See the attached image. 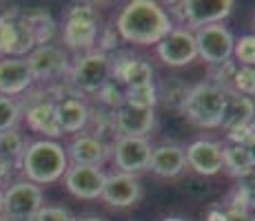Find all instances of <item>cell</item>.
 <instances>
[{
    "mask_svg": "<svg viewBox=\"0 0 255 221\" xmlns=\"http://www.w3.org/2000/svg\"><path fill=\"white\" fill-rule=\"evenodd\" d=\"M16 16L18 9H11V11L0 16V60L2 58H13V53H16Z\"/></svg>",
    "mask_w": 255,
    "mask_h": 221,
    "instance_id": "484cf974",
    "label": "cell"
},
{
    "mask_svg": "<svg viewBox=\"0 0 255 221\" xmlns=\"http://www.w3.org/2000/svg\"><path fill=\"white\" fill-rule=\"evenodd\" d=\"M98 51L107 53L109 56V51H114V49H118V44H120V36H118L116 31V24L109 22V24H102L100 29V36H98Z\"/></svg>",
    "mask_w": 255,
    "mask_h": 221,
    "instance_id": "836d02e7",
    "label": "cell"
},
{
    "mask_svg": "<svg viewBox=\"0 0 255 221\" xmlns=\"http://www.w3.org/2000/svg\"><path fill=\"white\" fill-rule=\"evenodd\" d=\"M65 186L67 190L78 199L85 201H93L102 197V190H105V181H107V173L98 166H78V164H69L65 173Z\"/></svg>",
    "mask_w": 255,
    "mask_h": 221,
    "instance_id": "4fadbf2b",
    "label": "cell"
},
{
    "mask_svg": "<svg viewBox=\"0 0 255 221\" xmlns=\"http://www.w3.org/2000/svg\"><path fill=\"white\" fill-rule=\"evenodd\" d=\"M111 77L118 86L133 88V86H144V84H155V71L144 58H138L133 53L120 51L118 56L111 58Z\"/></svg>",
    "mask_w": 255,
    "mask_h": 221,
    "instance_id": "7c38bea8",
    "label": "cell"
},
{
    "mask_svg": "<svg viewBox=\"0 0 255 221\" xmlns=\"http://www.w3.org/2000/svg\"><path fill=\"white\" fill-rule=\"evenodd\" d=\"M247 148H249V153H251V159H253V166H255V133H253V137L247 142Z\"/></svg>",
    "mask_w": 255,
    "mask_h": 221,
    "instance_id": "ab89813d",
    "label": "cell"
},
{
    "mask_svg": "<svg viewBox=\"0 0 255 221\" xmlns=\"http://www.w3.org/2000/svg\"><path fill=\"white\" fill-rule=\"evenodd\" d=\"M255 122V102L235 91H224V111L220 129L224 133L240 131Z\"/></svg>",
    "mask_w": 255,
    "mask_h": 221,
    "instance_id": "ffe728a7",
    "label": "cell"
},
{
    "mask_svg": "<svg viewBox=\"0 0 255 221\" xmlns=\"http://www.w3.org/2000/svg\"><path fill=\"white\" fill-rule=\"evenodd\" d=\"M222 159H224V170H227L233 179H238V177L251 173V170L255 168L247 144L224 142V144H222Z\"/></svg>",
    "mask_w": 255,
    "mask_h": 221,
    "instance_id": "603a6c76",
    "label": "cell"
},
{
    "mask_svg": "<svg viewBox=\"0 0 255 221\" xmlns=\"http://www.w3.org/2000/svg\"><path fill=\"white\" fill-rule=\"evenodd\" d=\"M45 206L42 188L27 179H18L4 188V219L9 221H31L38 210Z\"/></svg>",
    "mask_w": 255,
    "mask_h": 221,
    "instance_id": "52a82bcc",
    "label": "cell"
},
{
    "mask_svg": "<svg viewBox=\"0 0 255 221\" xmlns=\"http://www.w3.org/2000/svg\"><path fill=\"white\" fill-rule=\"evenodd\" d=\"M247 215H249V219H251V221H255V201L247 208Z\"/></svg>",
    "mask_w": 255,
    "mask_h": 221,
    "instance_id": "b9f144b4",
    "label": "cell"
},
{
    "mask_svg": "<svg viewBox=\"0 0 255 221\" xmlns=\"http://www.w3.org/2000/svg\"><path fill=\"white\" fill-rule=\"evenodd\" d=\"M65 150H67V157H69V164L98 166V168H102L111 155L109 146H105L100 140H96L89 133H78Z\"/></svg>",
    "mask_w": 255,
    "mask_h": 221,
    "instance_id": "ac0fdd59",
    "label": "cell"
},
{
    "mask_svg": "<svg viewBox=\"0 0 255 221\" xmlns=\"http://www.w3.org/2000/svg\"><path fill=\"white\" fill-rule=\"evenodd\" d=\"M120 40L140 47L160 44L175 29L166 9L153 0H133L120 9L114 20Z\"/></svg>",
    "mask_w": 255,
    "mask_h": 221,
    "instance_id": "6da1fadb",
    "label": "cell"
},
{
    "mask_svg": "<svg viewBox=\"0 0 255 221\" xmlns=\"http://www.w3.org/2000/svg\"><path fill=\"white\" fill-rule=\"evenodd\" d=\"M31 86L33 77L24 58H2L0 60V95L16 100Z\"/></svg>",
    "mask_w": 255,
    "mask_h": 221,
    "instance_id": "e0dca14e",
    "label": "cell"
},
{
    "mask_svg": "<svg viewBox=\"0 0 255 221\" xmlns=\"http://www.w3.org/2000/svg\"><path fill=\"white\" fill-rule=\"evenodd\" d=\"M229 91H235L244 97H251L255 95V69L251 67H238L233 73V80H231V88Z\"/></svg>",
    "mask_w": 255,
    "mask_h": 221,
    "instance_id": "4dcf8cb0",
    "label": "cell"
},
{
    "mask_svg": "<svg viewBox=\"0 0 255 221\" xmlns=\"http://www.w3.org/2000/svg\"><path fill=\"white\" fill-rule=\"evenodd\" d=\"M24 120H27L29 131L42 135V140H53L62 135L60 124H58V115H56V102L51 97H40V100L31 102L27 106V111H22Z\"/></svg>",
    "mask_w": 255,
    "mask_h": 221,
    "instance_id": "2e32d148",
    "label": "cell"
},
{
    "mask_svg": "<svg viewBox=\"0 0 255 221\" xmlns=\"http://www.w3.org/2000/svg\"><path fill=\"white\" fill-rule=\"evenodd\" d=\"M224 208V206H222ZM227 210V208H224ZM224 221H251L247 215V210H227V219Z\"/></svg>",
    "mask_w": 255,
    "mask_h": 221,
    "instance_id": "f35d334b",
    "label": "cell"
},
{
    "mask_svg": "<svg viewBox=\"0 0 255 221\" xmlns=\"http://www.w3.org/2000/svg\"><path fill=\"white\" fill-rule=\"evenodd\" d=\"M186 168V155L184 148L178 144H160L151 148V159H149V170L158 177L171 179L178 177Z\"/></svg>",
    "mask_w": 255,
    "mask_h": 221,
    "instance_id": "7402d4cb",
    "label": "cell"
},
{
    "mask_svg": "<svg viewBox=\"0 0 255 221\" xmlns=\"http://www.w3.org/2000/svg\"><path fill=\"white\" fill-rule=\"evenodd\" d=\"M13 168H16V166H13V164H9V161H4L2 157H0V188L9 184V179H11Z\"/></svg>",
    "mask_w": 255,
    "mask_h": 221,
    "instance_id": "8d00e7d4",
    "label": "cell"
},
{
    "mask_svg": "<svg viewBox=\"0 0 255 221\" xmlns=\"http://www.w3.org/2000/svg\"><path fill=\"white\" fill-rule=\"evenodd\" d=\"M195 47H198V58H202L209 67L222 65L227 60H233V44L235 36L227 24H209L193 31Z\"/></svg>",
    "mask_w": 255,
    "mask_h": 221,
    "instance_id": "ba28073f",
    "label": "cell"
},
{
    "mask_svg": "<svg viewBox=\"0 0 255 221\" xmlns=\"http://www.w3.org/2000/svg\"><path fill=\"white\" fill-rule=\"evenodd\" d=\"M24 60L29 65L33 82H58L62 75H69L71 60L65 49L56 44L36 47Z\"/></svg>",
    "mask_w": 255,
    "mask_h": 221,
    "instance_id": "9c48e42d",
    "label": "cell"
},
{
    "mask_svg": "<svg viewBox=\"0 0 255 221\" xmlns=\"http://www.w3.org/2000/svg\"><path fill=\"white\" fill-rule=\"evenodd\" d=\"M56 115H58V124H60L62 135L65 133H76L78 135V133H82L89 126L91 109L82 100V95H69L56 102Z\"/></svg>",
    "mask_w": 255,
    "mask_h": 221,
    "instance_id": "44dd1931",
    "label": "cell"
},
{
    "mask_svg": "<svg viewBox=\"0 0 255 221\" xmlns=\"http://www.w3.org/2000/svg\"><path fill=\"white\" fill-rule=\"evenodd\" d=\"M189 84L182 77H164L162 82H155V91H158V104L162 102L166 109H178L182 111L186 93H189Z\"/></svg>",
    "mask_w": 255,
    "mask_h": 221,
    "instance_id": "d4e9b609",
    "label": "cell"
},
{
    "mask_svg": "<svg viewBox=\"0 0 255 221\" xmlns=\"http://www.w3.org/2000/svg\"><path fill=\"white\" fill-rule=\"evenodd\" d=\"M118 135L125 137H146L155 126V111L153 109H138V106L122 104L114 113Z\"/></svg>",
    "mask_w": 255,
    "mask_h": 221,
    "instance_id": "d6986e66",
    "label": "cell"
},
{
    "mask_svg": "<svg viewBox=\"0 0 255 221\" xmlns=\"http://www.w3.org/2000/svg\"><path fill=\"white\" fill-rule=\"evenodd\" d=\"M151 148L146 137H125L118 135V140L111 146V159L118 173L125 175H135L138 177L142 170H149V159H151Z\"/></svg>",
    "mask_w": 255,
    "mask_h": 221,
    "instance_id": "30bf717a",
    "label": "cell"
},
{
    "mask_svg": "<svg viewBox=\"0 0 255 221\" xmlns=\"http://www.w3.org/2000/svg\"><path fill=\"white\" fill-rule=\"evenodd\" d=\"M100 199H105L114 208H129L142 199V184L135 175H125L114 170V173L107 175Z\"/></svg>",
    "mask_w": 255,
    "mask_h": 221,
    "instance_id": "9a60e30c",
    "label": "cell"
},
{
    "mask_svg": "<svg viewBox=\"0 0 255 221\" xmlns=\"http://www.w3.org/2000/svg\"><path fill=\"white\" fill-rule=\"evenodd\" d=\"M155 53H158L160 62L164 67H189L191 62L198 60V47H195L193 31L184 27H175L162 42L155 44Z\"/></svg>",
    "mask_w": 255,
    "mask_h": 221,
    "instance_id": "8fae6325",
    "label": "cell"
},
{
    "mask_svg": "<svg viewBox=\"0 0 255 221\" xmlns=\"http://www.w3.org/2000/svg\"><path fill=\"white\" fill-rule=\"evenodd\" d=\"M162 221H186V219H182V217H166Z\"/></svg>",
    "mask_w": 255,
    "mask_h": 221,
    "instance_id": "ee69618b",
    "label": "cell"
},
{
    "mask_svg": "<svg viewBox=\"0 0 255 221\" xmlns=\"http://www.w3.org/2000/svg\"><path fill=\"white\" fill-rule=\"evenodd\" d=\"M235 69H238V65H235L233 60H227V62H222V65L211 67L209 82L215 84V86H220L222 91H229V88H231V80H233Z\"/></svg>",
    "mask_w": 255,
    "mask_h": 221,
    "instance_id": "d6a6232c",
    "label": "cell"
},
{
    "mask_svg": "<svg viewBox=\"0 0 255 221\" xmlns=\"http://www.w3.org/2000/svg\"><path fill=\"white\" fill-rule=\"evenodd\" d=\"M18 168L27 181L36 186H49L65 177L69 168V157H67L65 146L58 142L36 140L27 144Z\"/></svg>",
    "mask_w": 255,
    "mask_h": 221,
    "instance_id": "7a4b0ae2",
    "label": "cell"
},
{
    "mask_svg": "<svg viewBox=\"0 0 255 221\" xmlns=\"http://www.w3.org/2000/svg\"><path fill=\"white\" fill-rule=\"evenodd\" d=\"M102 29V18L93 4L78 2L71 4L65 13V22H62V44L69 51H76L78 56L89 53L96 49L98 36Z\"/></svg>",
    "mask_w": 255,
    "mask_h": 221,
    "instance_id": "3957f363",
    "label": "cell"
},
{
    "mask_svg": "<svg viewBox=\"0 0 255 221\" xmlns=\"http://www.w3.org/2000/svg\"><path fill=\"white\" fill-rule=\"evenodd\" d=\"M76 221H105V219L96 217V215H89V217H80V219H76Z\"/></svg>",
    "mask_w": 255,
    "mask_h": 221,
    "instance_id": "7bdbcfd3",
    "label": "cell"
},
{
    "mask_svg": "<svg viewBox=\"0 0 255 221\" xmlns=\"http://www.w3.org/2000/svg\"><path fill=\"white\" fill-rule=\"evenodd\" d=\"M233 62L238 67L255 69V33L240 36L233 44Z\"/></svg>",
    "mask_w": 255,
    "mask_h": 221,
    "instance_id": "f546056e",
    "label": "cell"
},
{
    "mask_svg": "<svg viewBox=\"0 0 255 221\" xmlns=\"http://www.w3.org/2000/svg\"><path fill=\"white\" fill-rule=\"evenodd\" d=\"M27 144L29 142L24 140L22 133H18V129L0 133V157H2L4 161H9V164L18 166L24 148H27Z\"/></svg>",
    "mask_w": 255,
    "mask_h": 221,
    "instance_id": "4316f807",
    "label": "cell"
},
{
    "mask_svg": "<svg viewBox=\"0 0 255 221\" xmlns=\"http://www.w3.org/2000/svg\"><path fill=\"white\" fill-rule=\"evenodd\" d=\"M24 20H27L29 29L33 33V40H36V47H45V44L51 42V38L56 36L58 24L51 18V13L47 9H31V11H22Z\"/></svg>",
    "mask_w": 255,
    "mask_h": 221,
    "instance_id": "cb8c5ba5",
    "label": "cell"
},
{
    "mask_svg": "<svg viewBox=\"0 0 255 221\" xmlns=\"http://www.w3.org/2000/svg\"><path fill=\"white\" fill-rule=\"evenodd\" d=\"M0 221H9V219H4V217H2V219H0Z\"/></svg>",
    "mask_w": 255,
    "mask_h": 221,
    "instance_id": "f6af8a7d",
    "label": "cell"
},
{
    "mask_svg": "<svg viewBox=\"0 0 255 221\" xmlns=\"http://www.w3.org/2000/svg\"><path fill=\"white\" fill-rule=\"evenodd\" d=\"M69 82L78 93H98L111 80V56L93 49L82 53L69 67Z\"/></svg>",
    "mask_w": 255,
    "mask_h": 221,
    "instance_id": "8992f818",
    "label": "cell"
},
{
    "mask_svg": "<svg viewBox=\"0 0 255 221\" xmlns=\"http://www.w3.org/2000/svg\"><path fill=\"white\" fill-rule=\"evenodd\" d=\"M125 104L138 106V109H153L155 111V104H158V91H155V84L125 88Z\"/></svg>",
    "mask_w": 255,
    "mask_h": 221,
    "instance_id": "f1b7e54d",
    "label": "cell"
},
{
    "mask_svg": "<svg viewBox=\"0 0 255 221\" xmlns=\"http://www.w3.org/2000/svg\"><path fill=\"white\" fill-rule=\"evenodd\" d=\"M98 102H100V106L105 111L116 113L122 104H125V91H122V86H118L114 80H109L100 91H98Z\"/></svg>",
    "mask_w": 255,
    "mask_h": 221,
    "instance_id": "1f68e13d",
    "label": "cell"
},
{
    "mask_svg": "<svg viewBox=\"0 0 255 221\" xmlns=\"http://www.w3.org/2000/svg\"><path fill=\"white\" fill-rule=\"evenodd\" d=\"M4 217V188H0V219Z\"/></svg>",
    "mask_w": 255,
    "mask_h": 221,
    "instance_id": "60d3db41",
    "label": "cell"
},
{
    "mask_svg": "<svg viewBox=\"0 0 255 221\" xmlns=\"http://www.w3.org/2000/svg\"><path fill=\"white\" fill-rule=\"evenodd\" d=\"M22 104L13 97L0 95V133L16 131V126L22 120Z\"/></svg>",
    "mask_w": 255,
    "mask_h": 221,
    "instance_id": "83f0119b",
    "label": "cell"
},
{
    "mask_svg": "<svg viewBox=\"0 0 255 221\" xmlns=\"http://www.w3.org/2000/svg\"><path fill=\"white\" fill-rule=\"evenodd\" d=\"M233 188L249 201V206H251L253 201H255V168L251 170V173L238 177V179H235V186H233Z\"/></svg>",
    "mask_w": 255,
    "mask_h": 221,
    "instance_id": "d590c367",
    "label": "cell"
},
{
    "mask_svg": "<svg viewBox=\"0 0 255 221\" xmlns=\"http://www.w3.org/2000/svg\"><path fill=\"white\" fill-rule=\"evenodd\" d=\"M186 166L202 177H213L224 170L222 144L215 140H195L184 148Z\"/></svg>",
    "mask_w": 255,
    "mask_h": 221,
    "instance_id": "5bb4252c",
    "label": "cell"
},
{
    "mask_svg": "<svg viewBox=\"0 0 255 221\" xmlns=\"http://www.w3.org/2000/svg\"><path fill=\"white\" fill-rule=\"evenodd\" d=\"M224 219H227V210L222 206H213L207 213V221H224Z\"/></svg>",
    "mask_w": 255,
    "mask_h": 221,
    "instance_id": "74e56055",
    "label": "cell"
},
{
    "mask_svg": "<svg viewBox=\"0 0 255 221\" xmlns=\"http://www.w3.org/2000/svg\"><path fill=\"white\" fill-rule=\"evenodd\" d=\"M31 221H76L69 215V210L62 206H42L38 215Z\"/></svg>",
    "mask_w": 255,
    "mask_h": 221,
    "instance_id": "e575fe53",
    "label": "cell"
},
{
    "mask_svg": "<svg viewBox=\"0 0 255 221\" xmlns=\"http://www.w3.org/2000/svg\"><path fill=\"white\" fill-rule=\"evenodd\" d=\"M233 9V0H182V2H171L166 13L173 24L178 22L180 27L195 31L200 27L222 22L224 18L231 16Z\"/></svg>",
    "mask_w": 255,
    "mask_h": 221,
    "instance_id": "5b68a950",
    "label": "cell"
},
{
    "mask_svg": "<svg viewBox=\"0 0 255 221\" xmlns=\"http://www.w3.org/2000/svg\"><path fill=\"white\" fill-rule=\"evenodd\" d=\"M224 111V91L209 80L189 88L182 106L184 117L198 129H220Z\"/></svg>",
    "mask_w": 255,
    "mask_h": 221,
    "instance_id": "277c9868",
    "label": "cell"
}]
</instances>
